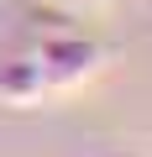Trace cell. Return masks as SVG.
Returning <instances> with one entry per match:
<instances>
[{
	"mask_svg": "<svg viewBox=\"0 0 152 157\" xmlns=\"http://www.w3.org/2000/svg\"><path fill=\"white\" fill-rule=\"evenodd\" d=\"M37 63H42V73H47V89H73V84H84V78L105 63V52L100 47H89V42H47L42 52H37Z\"/></svg>",
	"mask_w": 152,
	"mask_h": 157,
	"instance_id": "1",
	"label": "cell"
},
{
	"mask_svg": "<svg viewBox=\"0 0 152 157\" xmlns=\"http://www.w3.org/2000/svg\"><path fill=\"white\" fill-rule=\"evenodd\" d=\"M47 94V73L37 58H11V63H0V100L26 110V105H42Z\"/></svg>",
	"mask_w": 152,
	"mask_h": 157,
	"instance_id": "2",
	"label": "cell"
}]
</instances>
